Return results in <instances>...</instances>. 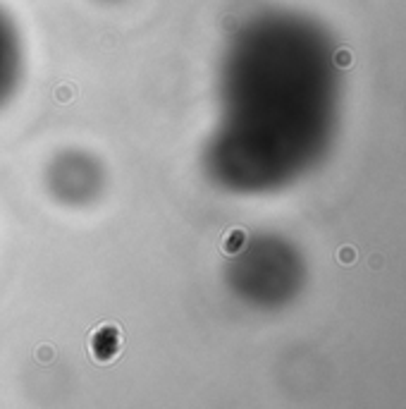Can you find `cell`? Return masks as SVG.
I'll return each instance as SVG.
<instances>
[{
    "label": "cell",
    "mask_w": 406,
    "mask_h": 409,
    "mask_svg": "<svg viewBox=\"0 0 406 409\" xmlns=\"http://www.w3.org/2000/svg\"><path fill=\"white\" fill-rule=\"evenodd\" d=\"M105 184L101 160L82 148H65L55 153L46 168V187L57 203L86 206L96 201Z\"/></svg>",
    "instance_id": "6da1fadb"
},
{
    "label": "cell",
    "mask_w": 406,
    "mask_h": 409,
    "mask_svg": "<svg viewBox=\"0 0 406 409\" xmlns=\"http://www.w3.org/2000/svg\"><path fill=\"white\" fill-rule=\"evenodd\" d=\"M24 77V46L14 20L0 7V110L14 98Z\"/></svg>",
    "instance_id": "7a4b0ae2"
},
{
    "label": "cell",
    "mask_w": 406,
    "mask_h": 409,
    "mask_svg": "<svg viewBox=\"0 0 406 409\" xmlns=\"http://www.w3.org/2000/svg\"><path fill=\"white\" fill-rule=\"evenodd\" d=\"M337 258H339V261H342L344 266L354 264V261H356V249H351V247H344V249L337 254Z\"/></svg>",
    "instance_id": "3957f363"
},
{
    "label": "cell",
    "mask_w": 406,
    "mask_h": 409,
    "mask_svg": "<svg viewBox=\"0 0 406 409\" xmlns=\"http://www.w3.org/2000/svg\"><path fill=\"white\" fill-rule=\"evenodd\" d=\"M335 65H339V67H349L351 65V53L346 48H342V50H337L335 53Z\"/></svg>",
    "instance_id": "277c9868"
},
{
    "label": "cell",
    "mask_w": 406,
    "mask_h": 409,
    "mask_svg": "<svg viewBox=\"0 0 406 409\" xmlns=\"http://www.w3.org/2000/svg\"><path fill=\"white\" fill-rule=\"evenodd\" d=\"M368 266H371L373 271H380V268H382V256H380V254L371 256V258H368Z\"/></svg>",
    "instance_id": "5b68a950"
}]
</instances>
